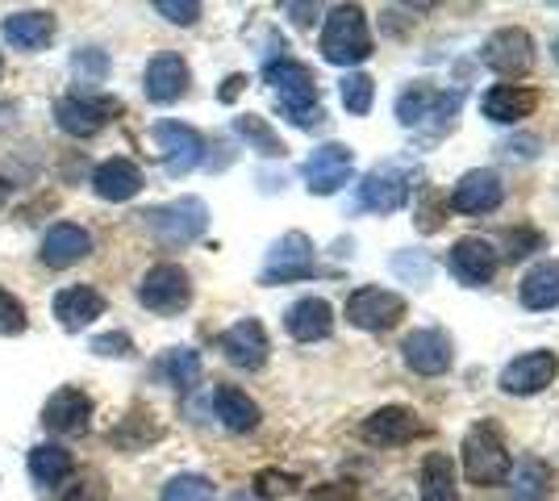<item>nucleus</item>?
Instances as JSON below:
<instances>
[{
	"label": "nucleus",
	"instance_id": "1",
	"mask_svg": "<svg viewBox=\"0 0 559 501\" xmlns=\"http://www.w3.org/2000/svg\"><path fill=\"white\" fill-rule=\"evenodd\" d=\"M263 80L272 84V93H276V105L280 114L293 121L297 130H318L322 121H326V109L318 105V80L313 72L297 63V59H272L267 68H263Z\"/></svg>",
	"mask_w": 559,
	"mask_h": 501
},
{
	"label": "nucleus",
	"instance_id": "2",
	"mask_svg": "<svg viewBox=\"0 0 559 501\" xmlns=\"http://www.w3.org/2000/svg\"><path fill=\"white\" fill-rule=\"evenodd\" d=\"M372 55V29L359 4H338L322 29V59L334 68H355Z\"/></svg>",
	"mask_w": 559,
	"mask_h": 501
},
{
	"label": "nucleus",
	"instance_id": "3",
	"mask_svg": "<svg viewBox=\"0 0 559 501\" xmlns=\"http://www.w3.org/2000/svg\"><path fill=\"white\" fill-rule=\"evenodd\" d=\"M460 105H464V93H443V88H430L426 80H418L414 88H405V93L396 96V118L409 130H426L430 126V134H447L455 126Z\"/></svg>",
	"mask_w": 559,
	"mask_h": 501
},
{
	"label": "nucleus",
	"instance_id": "4",
	"mask_svg": "<svg viewBox=\"0 0 559 501\" xmlns=\"http://www.w3.org/2000/svg\"><path fill=\"white\" fill-rule=\"evenodd\" d=\"M464 473L480 489L510 480V452H506V443H501L492 422H480V427H472L464 434Z\"/></svg>",
	"mask_w": 559,
	"mask_h": 501
},
{
	"label": "nucleus",
	"instance_id": "5",
	"mask_svg": "<svg viewBox=\"0 0 559 501\" xmlns=\"http://www.w3.org/2000/svg\"><path fill=\"white\" fill-rule=\"evenodd\" d=\"M146 226L155 230V239L167 242V247H188V242H197L205 235V226H210V205L201 201V196H180V201H171V205H155V210H146Z\"/></svg>",
	"mask_w": 559,
	"mask_h": 501
},
{
	"label": "nucleus",
	"instance_id": "6",
	"mask_svg": "<svg viewBox=\"0 0 559 501\" xmlns=\"http://www.w3.org/2000/svg\"><path fill=\"white\" fill-rule=\"evenodd\" d=\"M139 301L151 313L171 318V313L188 310V301H192V281H188V272L180 263H155V267L142 276Z\"/></svg>",
	"mask_w": 559,
	"mask_h": 501
},
{
	"label": "nucleus",
	"instance_id": "7",
	"mask_svg": "<svg viewBox=\"0 0 559 501\" xmlns=\"http://www.w3.org/2000/svg\"><path fill=\"white\" fill-rule=\"evenodd\" d=\"M480 63L497 75H526L535 68V38L526 29H518V25H501L485 38Z\"/></svg>",
	"mask_w": 559,
	"mask_h": 501
},
{
	"label": "nucleus",
	"instance_id": "8",
	"mask_svg": "<svg viewBox=\"0 0 559 501\" xmlns=\"http://www.w3.org/2000/svg\"><path fill=\"white\" fill-rule=\"evenodd\" d=\"M414 192V167L409 164H384L372 167L359 184V205L372 214H396Z\"/></svg>",
	"mask_w": 559,
	"mask_h": 501
},
{
	"label": "nucleus",
	"instance_id": "9",
	"mask_svg": "<svg viewBox=\"0 0 559 501\" xmlns=\"http://www.w3.org/2000/svg\"><path fill=\"white\" fill-rule=\"evenodd\" d=\"M405 318V297L393 288H355L347 297V322L359 331H393L396 322Z\"/></svg>",
	"mask_w": 559,
	"mask_h": 501
},
{
	"label": "nucleus",
	"instance_id": "10",
	"mask_svg": "<svg viewBox=\"0 0 559 501\" xmlns=\"http://www.w3.org/2000/svg\"><path fill=\"white\" fill-rule=\"evenodd\" d=\"M117 109L121 105H117L114 96L71 93L55 105V121H59V130L71 134V139H93V134H100L109 126V118H114Z\"/></svg>",
	"mask_w": 559,
	"mask_h": 501
},
{
	"label": "nucleus",
	"instance_id": "11",
	"mask_svg": "<svg viewBox=\"0 0 559 501\" xmlns=\"http://www.w3.org/2000/svg\"><path fill=\"white\" fill-rule=\"evenodd\" d=\"M322 267L313 263V242L301 230H288L276 247L267 251V267H263V285H288V281H305L318 276Z\"/></svg>",
	"mask_w": 559,
	"mask_h": 501
},
{
	"label": "nucleus",
	"instance_id": "12",
	"mask_svg": "<svg viewBox=\"0 0 559 501\" xmlns=\"http://www.w3.org/2000/svg\"><path fill=\"white\" fill-rule=\"evenodd\" d=\"M305 189L313 196H330L338 192L343 184H350L355 176V151L343 143H322L309 159H305Z\"/></svg>",
	"mask_w": 559,
	"mask_h": 501
},
{
	"label": "nucleus",
	"instance_id": "13",
	"mask_svg": "<svg viewBox=\"0 0 559 501\" xmlns=\"http://www.w3.org/2000/svg\"><path fill=\"white\" fill-rule=\"evenodd\" d=\"M556 377H559L556 351H526V356L510 359V363L501 368V393H510V397H531V393H543Z\"/></svg>",
	"mask_w": 559,
	"mask_h": 501
},
{
	"label": "nucleus",
	"instance_id": "14",
	"mask_svg": "<svg viewBox=\"0 0 559 501\" xmlns=\"http://www.w3.org/2000/svg\"><path fill=\"white\" fill-rule=\"evenodd\" d=\"M43 427L50 434H68V439L88 434V427H93V402H88V393L75 389V384L50 393L47 406H43Z\"/></svg>",
	"mask_w": 559,
	"mask_h": 501
},
{
	"label": "nucleus",
	"instance_id": "15",
	"mask_svg": "<svg viewBox=\"0 0 559 501\" xmlns=\"http://www.w3.org/2000/svg\"><path fill=\"white\" fill-rule=\"evenodd\" d=\"M401 356H405V363L418 377H443L447 368L455 363V347H451V334L447 331L426 326V331H414L401 343Z\"/></svg>",
	"mask_w": 559,
	"mask_h": 501
},
{
	"label": "nucleus",
	"instance_id": "16",
	"mask_svg": "<svg viewBox=\"0 0 559 501\" xmlns=\"http://www.w3.org/2000/svg\"><path fill=\"white\" fill-rule=\"evenodd\" d=\"M217 347L226 351L234 368H242V372H259L267 356H272V343H267V331H263V322L259 318H242V322H234L230 331L217 338Z\"/></svg>",
	"mask_w": 559,
	"mask_h": 501
},
{
	"label": "nucleus",
	"instance_id": "17",
	"mask_svg": "<svg viewBox=\"0 0 559 501\" xmlns=\"http://www.w3.org/2000/svg\"><path fill=\"white\" fill-rule=\"evenodd\" d=\"M155 143L164 146L167 176H188L192 167L205 159V139L185 126V121H159L155 126Z\"/></svg>",
	"mask_w": 559,
	"mask_h": 501
},
{
	"label": "nucleus",
	"instance_id": "18",
	"mask_svg": "<svg viewBox=\"0 0 559 501\" xmlns=\"http://www.w3.org/2000/svg\"><path fill=\"white\" fill-rule=\"evenodd\" d=\"M421 418L414 414L409 406H380L372 418H364V439L372 443V448H401V443H409V439H418L421 434Z\"/></svg>",
	"mask_w": 559,
	"mask_h": 501
},
{
	"label": "nucleus",
	"instance_id": "19",
	"mask_svg": "<svg viewBox=\"0 0 559 501\" xmlns=\"http://www.w3.org/2000/svg\"><path fill=\"white\" fill-rule=\"evenodd\" d=\"M447 263H451L455 281H464L467 288H480V285H489L492 276H497V267H501V255H497V251H492L485 239L467 235V239H460L455 247H451Z\"/></svg>",
	"mask_w": 559,
	"mask_h": 501
},
{
	"label": "nucleus",
	"instance_id": "20",
	"mask_svg": "<svg viewBox=\"0 0 559 501\" xmlns=\"http://www.w3.org/2000/svg\"><path fill=\"white\" fill-rule=\"evenodd\" d=\"M188 84H192V72H188V63L180 55H155L151 63H146V75H142V88H146V100H155V105H176L180 96L188 93Z\"/></svg>",
	"mask_w": 559,
	"mask_h": 501
},
{
	"label": "nucleus",
	"instance_id": "21",
	"mask_svg": "<svg viewBox=\"0 0 559 501\" xmlns=\"http://www.w3.org/2000/svg\"><path fill=\"white\" fill-rule=\"evenodd\" d=\"M501 196H506V184H501V176L489 171V167H476V171H467L464 180L455 184L451 192V210H460V214H492L497 205H501Z\"/></svg>",
	"mask_w": 559,
	"mask_h": 501
},
{
	"label": "nucleus",
	"instance_id": "22",
	"mask_svg": "<svg viewBox=\"0 0 559 501\" xmlns=\"http://www.w3.org/2000/svg\"><path fill=\"white\" fill-rule=\"evenodd\" d=\"M50 310L59 318V326L68 334H80L84 326H93L96 318L105 313V297L96 293L93 285H68L55 293V301H50Z\"/></svg>",
	"mask_w": 559,
	"mask_h": 501
},
{
	"label": "nucleus",
	"instance_id": "23",
	"mask_svg": "<svg viewBox=\"0 0 559 501\" xmlns=\"http://www.w3.org/2000/svg\"><path fill=\"white\" fill-rule=\"evenodd\" d=\"M88 251H93V235H88L84 226H75V222L50 226L47 239H43V263L55 267V272L75 267L80 260H88Z\"/></svg>",
	"mask_w": 559,
	"mask_h": 501
},
{
	"label": "nucleus",
	"instance_id": "24",
	"mask_svg": "<svg viewBox=\"0 0 559 501\" xmlns=\"http://www.w3.org/2000/svg\"><path fill=\"white\" fill-rule=\"evenodd\" d=\"M55 13L47 9H25V13H13V17H4V43L17 50H29V55H38V50H47L55 43Z\"/></svg>",
	"mask_w": 559,
	"mask_h": 501
},
{
	"label": "nucleus",
	"instance_id": "25",
	"mask_svg": "<svg viewBox=\"0 0 559 501\" xmlns=\"http://www.w3.org/2000/svg\"><path fill=\"white\" fill-rule=\"evenodd\" d=\"M284 331L293 334L297 343H318V338H330L334 331V310L322 297H301L297 306H288L284 313Z\"/></svg>",
	"mask_w": 559,
	"mask_h": 501
},
{
	"label": "nucleus",
	"instance_id": "26",
	"mask_svg": "<svg viewBox=\"0 0 559 501\" xmlns=\"http://www.w3.org/2000/svg\"><path fill=\"white\" fill-rule=\"evenodd\" d=\"M93 189L100 201H114V205H121V201H130V196H139L142 192V167L134 164V159H105V164L93 171Z\"/></svg>",
	"mask_w": 559,
	"mask_h": 501
},
{
	"label": "nucleus",
	"instance_id": "27",
	"mask_svg": "<svg viewBox=\"0 0 559 501\" xmlns=\"http://www.w3.org/2000/svg\"><path fill=\"white\" fill-rule=\"evenodd\" d=\"M535 105H538V93L535 88H522V84H497L480 100L485 118L497 121V126H518L522 118L535 114Z\"/></svg>",
	"mask_w": 559,
	"mask_h": 501
},
{
	"label": "nucleus",
	"instance_id": "28",
	"mask_svg": "<svg viewBox=\"0 0 559 501\" xmlns=\"http://www.w3.org/2000/svg\"><path fill=\"white\" fill-rule=\"evenodd\" d=\"M213 414H217V422L234 434H247V430L259 427V406L242 393V389H234V384H222V389H213Z\"/></svg>",
	"mask_w": 559,
	"mask_h": 501
},
{
	"label": "nucleus",
	"instance_id": "29",
	"mask_svg": "<svg viewBox=\"0 0 559 501\" xmlns=\"http://www.w3.org/2000/svg\"><path fill=\"white\" fill-rule=\"evenodd\" d=\"M518 301L526 310H556L559 306V260H543L535 263L522 285H518Z\"/></svg>",
	"mask_w": 559,
	"mask_h": 501
},
{
	"label": "nucleus",
	"instance_id": "30",
	"mask_svg": "<svg viewBox=\"0 0 559 501\" xmlns=\"http://www.w3.org/2000/svg\"><path fill=\"white\" fill-rule=\"evenodd\" d=\"M421 501H460V485H455V464H451V455L430 452L421 460Z\"/></svg>",
	"mask_w": 559,
	"mask_h": 501
},
{
	"label": "nucleus",
	"instance_id": "31",
	"mask_svg": "<svg viewBox=\"0 0 559 501\" xmlns=\"http://www.w3.org/2000/svg\"><path fill=\"white\" fill-rule=\"evenodd\" d=\"M25 468H29V477L38 480V485H59V480H68L71 473V452L68 448H59V443H38V448H29L25 455Z\"/></svg>",
	"mask_w": 559,
	"mask_h": 501
},
{
	"label": "nucleus",
	"instance_id": "32",
	"mask_svg": "<svg viewBox=\"0 0 559 501\" xmlns=\"http://www.w3.org/2000/svg\"><path fill=\"white\" fill-rule=\"evenodd\" d=\"M159 434H164V430H159V422H155L146 409H130V414L121 418V427H117L109 439H114L121 452H142V448L155 443Z\"/></svg>",
	"mask_w": 559,
	"mask_h": 501
},
{
	"label": "nucleus",
	"instance_id": "33",
	"mask_svg": "<svg viewBox=\"0 0 559 501\" xmlns=\"http://www.w3.org/2000/svg\"><path fill=\"white\" fill-rule=\"evenodd\" d=\"M510 493L513 501H547V493H551V468L543 460H522L513 468Z\"/></svg>",
	"mask_w": 559,
	"mask_h": 501
},
{
	"label": "nucleus",
	"instance_id": "34",
	"mask_svg": "<svg viewBox=\"0 0 559 501\" xmlns=\"http://www.w3.org/2000/svg\"><path fill=\"white\" fill-rule=\"evenodd\" d=\"M234 134H238V139H247L259 155H267V159H284V143H280V134L263 118H255V114L234 118Z\"/></svg>",
	"mask_w": 559,
	"mask_h": 501
},
{
	"label": "nucleus",
	"instance_id": "35",
	"mask_svg": "<svg viewBox=\"0 0 559 501\" xmlns=\"http://www.w3.org/2000/svg\"><path fill=\"white\" fill-rule=\"evenodd\" d=\"M164 372L176 389H192V384L201 381V351H192V347H171L164 356Z\"/></svg>",
	"mask_w": 559,
	"mask_h": 501
},
{
	"label": "nucleus",
	"instance_id": "36",
	"mask_svg": "<svg viewBox=\"0 0 559 501\" xmlns=\"http://www.w3.org/2000/svg\"><path fill=\"white\" fill-rule=\"evenodd\" d=\"M159 501H217V489H213L210 477H197V473H180L164 485Z\"/></svg>",
	"mask_w": 559,
	"mask_h": 501
},
{
	"label": "nucleus",
	"instance_id": "37",
	"mask_svg": "<svg viewBox=\"0 0 559 501\" xmlns=\"http://www.w3.org/2000/svg\"><path fill=\"white\" fill-rule=\"evenodd\" d=\"M343 105H347V114H355V118H368L372 114V100H376V80L368 72H347V80H343Z\"/></svg>",
	"mask_w": 559,
	"mask_h": 501
},
{
	"label": "nucleus",
	"instance_id": "38",
	"mask_svg": "<svg viewBox=\"0 0 559 501\" xmlns=\"http://www.w3.org/2000/svg\"><path fill=\"white\" fill-rule=\"evenodd\" d=\"M443 217H447V196L439 189H426L418 192V205H414V222H418L421 235H435V230H443Z\"/></svg>",
	"mask_w": 559,
	"mask_h": 501
},
{
	"label": "nucleus",
	"instance_id": "39",
	"mask_svg": "<svg viewBox=\"0 0 559 501\" xmlns=\"http://www.w3.org/2000/svg\"><path fill=\"white\" fill-rule=\"evenodd\" d=\"M59 501H109V480L100 477L96 468H84V473L63 489Z\"/></svg>",
	"mask_w": 559,
	"mask_h": 501
},
{
	"label": "nucleus",
	"instance_id": "40",
	"mask_svg": "<svg viewBox=\"0 0 559 501\" xmlns=\"http://www.w3.org/2000/svg\"><path fill=\"white\" fill-rule=\"evenodd\" d=\"M22 331H25V306L9 288H0V334L13 338V334H22Z\"/></svg>",
	"mask_w": 559,
	"mask_h": 501
},
{
	"label": "nucleus",
	"instance_id": "41",
	"mask_svg": "<svg viewBox=\"0 0 559 501\" xmlns=\"http://www.w3.org/2000/svg\"><path fill=\"white\" fill-rule=\"evenodd\" d=\"M293 485H297V477L276 473V468H263V473L255 477V493L263 501H276V498H284V493H293Z\"/></svg>",
	"mask_w": 559,
	"mask_h": 501
},
{
	"label": "nucleus",
	"instance_id": "42",
	"mask_svg": "<svg viewBox=\"0 0 559 501\" xmlns=\"http://www.w3.org/2000/svg\"><path fill=\"white\" fill-rule=\"evenodd\" d=\"M393 267H396V276H405V281H414V285H430V260L426 255H409V251H401L393 260Z\"/></svg>",
	"mask_w": 559,
	"mask_h": 501
},
{
	"label": "nucleus",
	"instance_id": "43",
	"mask_svg": "<svg viewBox=\"0 0 559 501\" xmlns=\"http://www.w3.org/2000/svg\"><path fill=\"white\" fill-rule=\"evenodd\" d=\"M155 13L167 17L171 25H192L197 17H201V4H197V0H159Z\"/></svg>",
	"mask_w": 559,
	"mask_h": 501
},
{
	"label": "nucleus",
	"instance_id": "44",
	"mask_svg": "<svg viewBox=\"0 0 559 501\" xmlns=\"http://www.w3.org/2000/svg\"><path fill=\"white\" fill-rule=\"evenodd\" d=\"M93 351L96 356H109V359H121L134 351V343H130V334L126 331H109L100 334V338H93Z\"/></svg>",
	"mask_w": 559,
	"mask_h": 501
},
{
	"label": "nucleus",
	"instance_id": "45",
	"mask_svg": "<svg viewBox=\"0 0 559 501\" xmlns=\"http://www.w3.org/2000/svg\"><path fill=\"white\" fill-rule=\"evenodd\" d=\"M506 260H522V255H531V251H538L543 247V235L538 230H513L510 239H506Z\"/></svg>",
	"mask_w": 559,
	"mask_h": 501
},
{
	"label": "nucleus",
	"instance_id": "46",
	"mask_svg": "<svg viewBox=\"0 0 559 501\" xmlns=\"http://www.w3.org/2000/svg\"><path fill=\"white\" fill-rule=\"evenodd\" d=\"M75 72H88L96 80H105L109 75V55H100V50H80L75 55Z\"/></svg>",
	"mask_w": 559,
	"mask_h": 501
},
{
	"label": "nucleus",
	"instance_id": "47",
	"mask_svg": "<svg viewBox=\"0 0 559 501\" xmlns=\"http://www.w3.org/2000/svg\"><path fill=\"white\" fill-rule=\"evenodd\" d=\"M309 501H355V485L350 480H330V485H318Z\"/></svg>",
	"mask_w": 559,
	"mask_h": 501
},
{
	"label": "nucleus",
	"instance_id": "48",
	"mask_svg": "<svg viewBox=\"0 0 559 501\" xmlns=\"http://www.w3.org/2000/svg\"><path fill=\"white\" fill-rule=\"evenodd\" d=\"M284 13H293V22L297 25H309L318 17V4H284Z\"/></svg>",
	"mask_w": 559,
	"mask_h": 501
},
{
	"label": "nucleus",
	"instance_id": "49",
	"mask_svg": "<svg viewBox=\"0 0 559 501\" xmlns=\"http://www.w3.org/2000/svg\"><path fill=\"white\" fill-rule=\"evenodd\" d=\"M535 146H538V139H518V143H501V151H506V155H513V151H518V155H522V159H531V155H535Z\"/></svg>",
	"mask_w": 559,
	"mask_h": 501
},
{
	"label": "nucleus",
	"instance_id": "50",
	"mask_svg": "<svg viewBox=\"0 0 559 501\" xmlns=\"http://www.w3.org/2000/svg\"><path fill=\"white\" fill-rule=\"evenodd\" d=\"M242 84H247V75H230V80H226V84H222V100H234V96L242 93Z\"/></svg>",
	"mask_w": 559,
	"mask_h": 501
},
{
	"label": "nucleus",
	"instance_id": "51",
	"mask_svg": "<svg viewBox=\"0 0 559 501\" xmlns=\"http://www.w3.org/2000/svg\"><path fill=\"white\" fill-rule=\"evenodd\" d=\"M9 201V180H0V205Z\"/></svg>",
	"mask_w": 559,
	"mask_h": 501
},
{
	"label": "nucleus",
	"instance_id": "52",
	"mask_svg": "<svg viewBox=\"0 0 559 501\" xmlns=\"http://www.w3.org/2000/svg\"><path fill=\"white\" fill-rule=\"evenodd\" d=\"M551 55H556V63H559V34H556V43H551Z\"/></svg>",
	"mask_w": 559,
	"mask_h": 501
},
{
	"label": "nucleus",
	"instance_id": "53",
	"mask_svg": "<svg viewBox=\"0 0 559 501\" xmlns=\"http://www.w3.org/2000/svg\"><path fill=\"white\" fill-rule=\"evenodd\" d=\"M0 75H4V59H0Z\"/></svg>",
	"mask_w": 559,
	"mask_h": 501
}]
</instances>
